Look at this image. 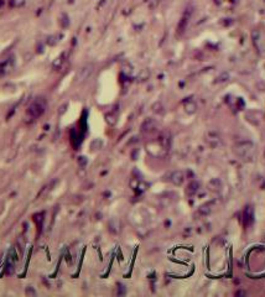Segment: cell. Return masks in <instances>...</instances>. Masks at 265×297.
Instances as JSON below:
<instances>
[{
    "mask_svg": "<svg viewBox=\"0 0 265 297\" xmlns=\"http://www.w3.org/2000/svg\"><path fill=\"white\" fill-rule=\"evenodd\" d=\"M172 177H174V178H172V181H174V182L176 183V185H180V183L182 182V175H181L180 172H176V173H175V175L172 176Z\"/></svg>",
    "mask_w": 265,
    "mask_h": 297,
    "instance_id": "1",
    "label": "cell"
},
{
    "mask_svg": "<svg viewBox=\"0 0 265 297\" xmlns=\"http://www.w3.org/2000/svg\"><path fill=\"white\" fill-rule=\"evenodd\" d=\"M26 293H27V295H36V292L32 291L31 289H27V290H26Z\"/></svg>",
    "mask_w": 265,
    "mask_h": 297,
    "instance_id": "2",
    "label": "cell"
}]
</instances>
